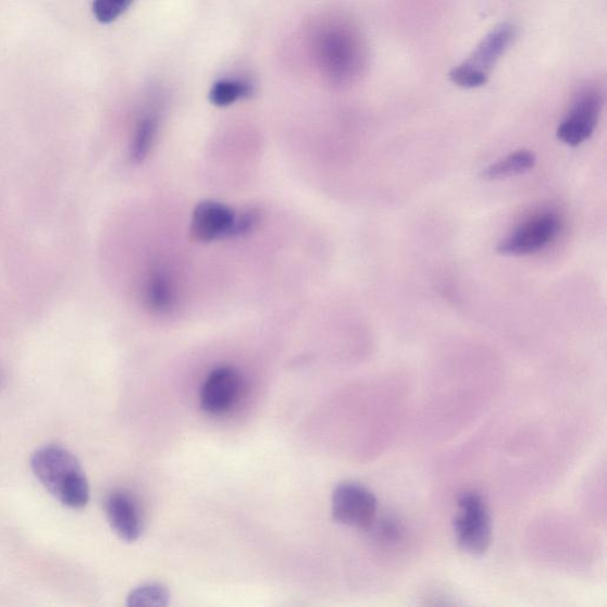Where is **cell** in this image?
Returning a JSON list of instances; mask_svg holds the SVG:
<instances>
[{
    "mask_svg": "<svg viewBox=\"0 0 607 607\" xmlns=\"http://www.w3.org/2000/svg\"><path fill=\"white\" fill-rule=\"evenodd\" d=\"M518 35L512 23H503L487 34L472 54L450 72V80L460 88L473 89L490 80L496 63L506 54Z\"/></svg>",
    "mask_w": 607,
    "mask_h": 607,
    "instance_id": "cell-3",
    "label": "cell"
},
{
    "mask_svg": "<svg viewBox=\"0 0 607 607\" xmlns=\"http://www.w3.org/2000/svg\"><path fill=\"white\" fill-rule=\"evenodd\" d=\"M134 3V0H95L94 13L96 18L103 24L117 20Z\"/></svg>",
    "mask_w": 607,
    "mask_h": 607,
    "instance_id": "cell-16",
    "label": "cell"
},
{
    "mask_svg": "<svg viewBox=\"0 0 607 607\" xmlns=\"http://www.w3.org/2000/svg\"><path fill=\"white\" fill-rule=\"evenodd\" d=\"M320 59L326 74L337 84H349L364 71L368 52L360 32L349 23L329 25L320 37Z\"/></svg>",
    "mask_w": 607,
    "mask_h": 607,
    "instance_id": "cell-2",
    "label": "cell"
},
{
    "mask_svg": "<svg viewBox=\"0 0 607 607\" xmlns=\"http://www.w3.org/2000/svg\"><path fill=\"white\" fill-rule=\"evenodd\" d=\"M560 230L561 221L556 214L534 216L499 243L498 253L510 257L533 255L556 239Z\"/></svg>",
    "mask_w": 607,
    "mask_h": 607,
    "instance_id": "cell-7",
    "label": "cell"
},
{
    "mask_svg": "<svg viewBox=\"0 0 607 607\" xmlns=\"http://www.w3.org/2000/svg\"><path fill=\"white\" fill-rule=\"evenodd\" d=\"M259 221V214L256 210L245 211L241 215H236L232 236H241L249 232H252Z\"/></svg>",
    "mask_w": 607,
    "mask_h": 607,
    "instance_id": "cell-17",
    "label": "cell"
},
{
    "mask_svg": "<svg viewBox=\"0 0 607 607\" xmlns=\"http://www.w3.org/2000/svg\"><path fill=\"white\" fill-rule=\"evenodd\" d=\"M459 547L472 556H482L490 549L493 540V523L490 508L476 492L461 494L458 513L454 522Z\"/></svg>",
    "mask_w": 607,
    "mask_h": 607,
    "instance_id": "cell-4",
    "label": "cell"
},
{
    "mask_svg": "<svg viewBox=\"0 0 607 607\" xmlns=\"http://www.w3.org/2000/svg\"><path fill=\"white\" fill-rule=\"evenodd\" d=\"M241 377L232 367H220L207 377L201 391V407L209 414L231 411L239 400Z\"/></svg>",
    "mask_w": 607,
    "mask_h": 607,
    "instance_id": "cell-8",
    "label": "cell"
},
{
    "mask_svg": "<svg viewBox=\"0 0 607 607\" xmlns=\"http://www.w3.org/2000/svg\"><path fill=\"white\" fill-rule=\"evenodd\" d=\"M536 157L533 152L527 150L515 151L507 156L505 160H500L481 173V178L485 181L506 179L528 173L535 165Z\"/></svg>",
    "mask_w": 607,
    "mask_h": 607,
    "instance_id": "cell-11",
    "label": "cell"
},
{
    "mask_svg": "<svg viewBox=\"0 0 607 607\" xmlns=\"http://www.w3.org/2000/svg\"><path fill=\"white\" fill-rule=\"evenodd\" d=\"M332 505L335 521L343 525L368 530L375 522L377 499L359 483L345 482L337 485Z\"/></svg>",
    "mask_w": 607,
    "mask_h": 607,
    "instance_id": "cell-6",
    "label": "cell"
},
{
    "mask_svg": "<svg viewBox=\"0 0 607 607\" xmlns=\"http://www.w3.org/2000/svg\"><path fill=\"white\" fill-rule=\"evenodd\" d=\"M376 532L380 538L385 540V543H389V541H398L402 533L401 525L398 521L393 519L380 521Z\"/></svg>",
    "mask_w": 607,
    "mask_h": 607,
    "instance_id": "cell-18",
    "label": "cell"
},
{
    "mask_svg": "<svg viewBox=\"0 0 607 607\" xmlns=\"http://www.w3.org/2000/svg\"><path fill=\"white\" fill-rule=\"evenodd\" d=\"M253 94V86L247 82L224 80L216 83L210 90V101L219 108H226L237 100L248 98Z\"/></svg>",
    "mask_w": 607,
    "mask_h": 607,
    "instance_id": "cell-14",
    "label": "cell"
},
{
    "mask_svg": "<svg viewBox=\"0 0 607 607\" xmlns=\"http://www.w3.org/2000/svg\"><path fill=\"white\" fill-rule=\"evenodd\" d=\"M170 593L168 589L158 583L144 584L132 591L127 597L128 606H168Z\"/></svg>",
    "mask_w": 607,
    "mask_h": 607,
    "instance_id": "cell-15",
    "label": "cell"
},
{
    "mask_svg": "<svg viewBox=\"0 0 607 607\" xmlns=\"http://www.w3.org/2000/svg\"><path fill=\"white\" fill-rule=\"evenodd\" d=\"M236 214L226 205L205 201L194 210L191 234L196 241L210 243L221 237H231Z\"/></svg>",
    "mask_w": 607,
    "mask_h": 607,
    "instance_id": "cell-9",
    "label": "cell"
},
{
    "mask_svg": "<svg viewBox=\"0 0 607 607\" xmlns=\"http://www.w3.org/2000/svg\"><path fill=\"white\" fill-rule=\"evenodd\" d=\"M158 121L156 116L148 115L139 123L134 141H132L131 160L134 163H141L149 154L156 139Z\"/></svg>",
    "mask_w": 607,
    "mask_h": 607,
    "instance_id": "cell-13",
    "label": "cell"
},
{
    "mask_svg": "<svg viewBox=\"0 0 607 607\" xmlns=\"http://www.w3.org/2000/svg\"><path fill=\"white\" fill-rule=\"evenodd\" d=\"M604 106L598 87H586L574 99L569 113L559 125L558 138L570 147L586 141L595 132Z\"/></svg>",
    "mask_w": 607,
    "mask_h": 607,
    "instance_id": "cell-5",
    "label": "cell"
},
{
    "mask_svg": "<svg viewBox=\"0 0 607 607\" xmlns=\"http://www.w3.org/2000/svg\"><path fill=\"white\" fill-rule=\"evenodd\" d=\"M106 517L113 532L125 543H135L143 533L141 512L134 497L116 491L106 498Z\"/></svg>",
    "mask_w": 607,
    "mask_h": 607,
    "instance_id": "cell-10",
    "label": "cell"
},
{
    "mask_svg": "<svg viewBox=\"0 0 607 607\" xmlns=\"http://www.w3.org/2000/svg\"><path fill=\"white\" fill-rule=\"evenodd\" d=\"M147 298L149 307L157 312H166L174 306L173 284L162 271L151 274L148 283Z\"/></svg>",
    "mask_w": 607,
    "mask_h": 607,
    "instance_id": "cell-12",
    "label": "cell"
},
{
    "mask_svg": "<svg viewBox=\"0 0 607 607\" xmlns=\"http://www.w3.org/2000/svg\"><path fill=\"white\" fill-rule=\"evenodd\" d=\"M35 478L59 503L70 509H84L89 503V483L80 461L67 448L47 445L30 459Z\"/></svg>",
    "mask_w": 607,
    "mask_h": 607,
    "instance_id": "cell-1",
    "label": "cell"
}]
</instances>
